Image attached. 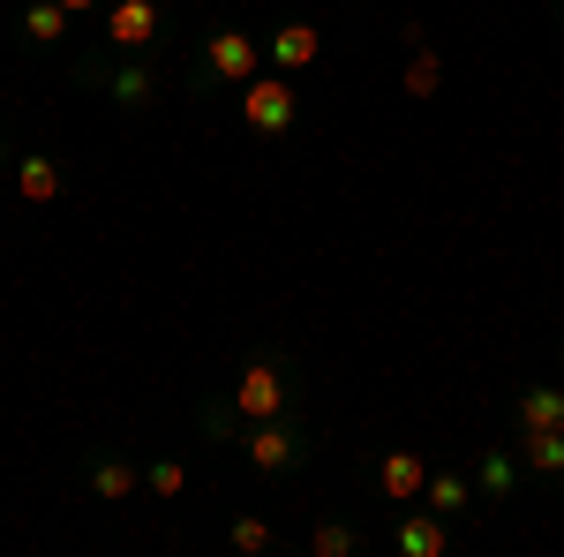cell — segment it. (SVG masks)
<instances>
[{
  "label": "cell",
  "mask_w": 564,
  "mask_h": 557,
  "mask_svg": "<svg viewBox=\"0 0 564 557\" xmlns=\"http://www.w3.org/2000/svg\"><path fill=\"white\" fill-rule=\"evenodd\" d=\"M241 121L257 136H286L302 121V84L294 76H249L241 84Z\"/></svg>",
  "instance_id": "cell-1"
},
{
  "label": "cell",
  "mask_w": 564,
  "mask_h": 557,
  "mask_svg": "<svg viewBox=\"0 0 564 557\" xmlns=\"http://www.w3.org/2000/svg\"><path fill=\"white\" fill-rule=\"evenodd\" d=\"M204 68H212L218 84H249V76H263V45L249 39V31H212L204 39Z\"/></svg>",
  "instance_id": "cell-2"
},
{
  "label": "cell",
  "mask_w": 564,
  "mask_h": 557,
  "mask_svg": "<svg viewBox=\"0 0 564 557\" xmlns=\"http://www.w3.org/2000/svg\"><path fill=\"white\" fill-rule=\"evenodd\" d=\"M241 452H249V468H263V474H286L294 460H302V429L271 415V422H257L249 437H241Z\"/></svg>",
  "instance_id": "cell-3"
},
{
  "label": "cell",
  "mask_w": 564,
  "mask_h": 557,
  "mask_svg": "<svg viewBox=\"0 0 564 557\" xmlns=\"http://www.w3.org/2000/svg\"><path fill=\"white\" fill-rule=\"evenodd\" d=\"M234 407H241V422H271V415L286 407V377H279V362H249L241 385H234Z\"/></svg>",
  "instance_id": "cell-4"
},
{
  "label": "cell",
  "mask_w": 564,
  "mask_h": 557,
  "mask_svg": "<svg viewBox=\"0 0 564 557\" xmlns=\"http://www.w3.org/2000/svg\"><path fill=\"white\" fill-rule=\"evenodd\" d=\"M106 39L113 45H151L159 39V8H151V0H113V8H106Z\"/></svg>",
  "instance_id": "cell-5"
},
{
  "label": "cell",
  "mask_w": 564,
  "mask_h": 557,
  "mask_svg": "<svg viewBox=\"0 0 564 557\" xmlns=\"http://www.w3.org/2000/svg\"><path fill=\"white\" fill-rule=\"evenodd\" d=\"M316 53H324V31H316V23H279V31H271V61H279V76H302Z\"/></svg>",
  "instance_id": "cell-6"
},
{
  "label": "cell",
  "mask_w": 564,
  "mask_h": 557,
  "mask_svg": "<svg viewBox=\"0 0 564 557\" xmlns=\"http://www.w3.org/2000/svg\"><path fill=\"white\" fill-rule=\"evenodd\" d=\"M422 482H430V474H422V452H384L377 490H384L391 505H414V497H422Z\"/></svg>",
  "instance_id": "cell-7"
},
{
  "label": "cell",
  "mask_w": 564,
  "mask_h": 557,
  "mask_svg": "<svg viewBox=\"0 0 564 557\" xmlns=\"http://www.w3.org/2000/svg\"><path fill=\"white\" fill-rule=\"evenodd\" d=\"M15 196H23V204H61V167H53L45 151H31V159L15 167Z\"/></svg>",
  "instance_id": "cell-8"
},
{
  "label": "cell",
  "mask_w": 564,
  "mask_h": 557,
  "mask_svg": "<svg viewBox=\"0 0 564 557\" xmlns=\"http://www.w3.org/2000/svg\"><path fill=\"white\" fill-rule=\"evenodd\" d=\"M399 550L406 557H444V519H436L430 505H422L414 519H399Z\"/></svg>",
  "instance_id": "cell-9"
},
{
  "label": "cell",
  "mask_w": 564,
  "mask_h": 557,
  "mask_svg": "<svg viewBox=\"0 0 564 557\" xmlns=\"http://www.w3.org/2000/svg\"><path fill=\"white\" fill-rule=\"evenodd\" d=\"M520 429H564V392L557 385H534L520 399Z\"/></svg>",
  "instance_id": "cell-10"
},
{
  "label": "cell",
  "mask_w": 564,
  "mask_h": 557,
  "mask_svg": "<svg viewBox=\"0 0 564 557\" xmlns=\"http://www.w3.org/2000/svg\"><path fill=\"white\" fill-rule=\"evenodd\" d=\"M436 84H444V61H436L430 45H414V53H406V76H399V90H406V98H436Z\"/></svg>",
  "instance_id": "cell-11"
},
{
  "label": "cell",
  "mask_w": 564,
  "mask_h": 557,
  "mask_svg": "<svg viewBox=\"0 0 564 557\" xmlns=\"http://www.w3.org/2000/svg\"><path fill=\"white\" fill-rule=\"evenodd\" d=\"M422 497H430L436 519H452V513H467V497H475V490H467V474H430V482H422Z\"/></svg>",
  "instance_id": "cell-12"
},
{
  "label": "cell",
  "mask_w": 564,
  "mask_h": 557,
  "mask_svg": "<svg viewBox=\"0 0 564 557\" xmlns=\"http://www.w3.org/2000/svg\"><path fill=\"white\" fill-rule=\"evenodd\" d=\"M527 468L564 474V429H527Z\"/></svg>",
  "instance_id": "cell-13"
},
{
  "label": "cell",
  "mask_w": 564,
  "mask_h": 557,
  "mask_svg": "<svg viewBox=\"0 0 564 557\" xmlns=\"http://www.w3.org/2000/svg\"><path fill=\"white\" fill-rule=\"evenodd\" d=\"M23 31H31L39 45H61L68 39V8H61V0H39V8L23 15Z\"/></svg>",
  "instance_id": "cell-14"
},
{
  "label": "cell",
  "mask_w": 564,
  "mask_h": 557,
  "mask_svg": "<svg viewBox=\"0 0 564 557\" xmlns=\"http://www.w3.org/2000/svg\"><path fill=\"white\" fill-rule=\"evenodd\" d=\"M90 490H98L106 505H121V497H129V490H135V474L121 468V460H98V468H90Z\"/></svg>",
  "instance_id": "cell-15"
},
{
  "label": "cell",
  "mask_w": 564,
  "mask_h": 557,
  "mask_svg": "<svg viewBox=\"0 0 564 557\" xmlns=\"http://www.w3.org/2000/svg\"><path fill=\"white\" fill-rule=\"evenodd\" d=\"M308 550H316V557H354V527H347V519H324V527L308 535Z\"/></svg>",
  "instance_id": "cell-16"
},
{
  "label": "cell",
  "mask_w": 564,
  "mask_h": 557,
  "mask_svg": "<svg viewBox=\"0 0 564 557\" xmlns=\"http://www.w3.org/2000/svg\"><path fill=\"white\" fill-rule=\"evenodd\" d=\"M151 84H159V76H151V68H121V76H113V98H121V106H143V98H151Z\"/></svg>",
  "instance_id": "cell-17"
},
{
  "label": "cell",
  "mask_w": 564,
  "mask_h": 557,
  "mask_svg": "<svg viewBox=\"0 0 564 557\" xmlns=\"http://www.w3.org/2000/svg\"><path fill=\"white\" fill-rule=\"evenodd\" d=\"M512 482H520V468H512L505 452H489V460H481V490H489V497H512Z\"/></svg>",
  "instance_id": "cell-18"
},
{
  "label": "cell",
  "mask_w": 564,
  "mask_h": 557,
  "mask_svg": "<svg viewBox=\"0 0 564 557\" xmlns=\"http://www.w3.org/2000/svg\"><path fill=\"white\" fill-rule=\"evenodd\" d=\"M234 550H241V557H263V550H271V527H263L257 513H249V519H234Z\"/></svg>",
  "instance_id": "cell-19"
},
{
  "label": "cell",
  "mask_w": 564,
  "mask_h": 557,
  "mask_svg": "<svg viewBox=\"0 0 564 557\" xmlns=\"http://www.w3.org/2000/svg\"><path fill=\"white\" fill-rule=\"evenodd\" d=\"M181 490H188V468L181 460H159L151 468V497H181Z\"/></svg>",
  "instance_id": "cell-20"
},
{
  "label": "cell",
  "mask_w": 564,
  "mask_h": 557,
  "mask_svg": "<svg viewBox=\"0 0 564 557\" xmlns=\"http://www.w3.org/2000/svg\"><path fill=\"white\" fill-rule=\"evenodd\" d=\"M61 8H68V15H84V8H98V0H61Z\"/></svg>",
  "instance_id": "cell-21"
}]
</instances>
